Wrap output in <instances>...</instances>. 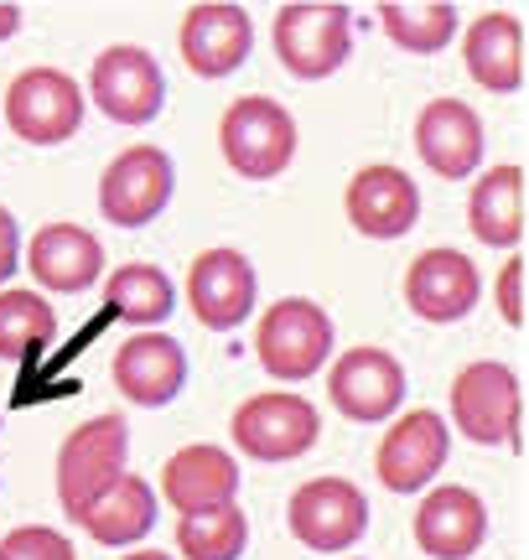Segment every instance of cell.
Here are the masks:
<instances>
[{
	"label": "cell",
	"instance_id": "cell-1",
	"mask_svg": "<svg viewBox=\"0 0 529 560\" xmlns=\"http://www.w3.org/2000/svg\"><path fill=\"white\" fill-rule=\"evenodd\" d=\"M451 420L478 446H519L525 431V389L509 363L478 359L451 380Z\"/></svg>",
	"mask_w": 529,
	"mask_h": 560
},
{
	"label": "cell",
	"instance_id": "cell-2",
	"mask_svg": "<svg viewBox=\"0 0 529 560\" xmlns=\"http://www.w3.org/2000/svg\"><path fill=\"white\" fill-rule=\"evenodd\" d=\"M255 353H260L264 374L285 384L311 380L327 359H332V317L317 301L285 296L255 327Z\"/></svg>",
	"mask_w": 529,
	"mask_h": 560
},
{
	"label": "cell",
	"instance_id": "cell-3",
	"mask_svg": "<svg viewBox=\"0 0 529 560\" xmlns=\"http://www.w3.org/2000/svg\"><path fill=\"white\" fill-rule=\"evenodd\" d=\"M219 145H224V161L249 182H270L281 177L291 156H296V120L291 109L264 94H249V100H234L219 120Z\"/></svg>",
	"mask_w": 529,
	"mask_h": 560
},
{
	"label": "cell",
	"instance_id": "cell-4",
	"mask_svg": "<svg viewBox=\"0 0 529 560\" xmlns=\"http://www.w3.org/2000/svg\"><path fill=\"white\" fill-rule=\"evenodd\" d=\"M353 52V11L322 5V0H296L275 11V58L296 79H332Z\"/></svg>",
	"mask_w": 529,
	"mask_h": 560
},
{
	"label": "cell",
	"instance_id": "cell-5",
	"mask_svg": "<svg viewBox=\"0 0 529 560\" xmlns=\"http://www.w3.org/2000/svg\"><path fill=\"white\" fill-rule=\"evenodd\" d=\"M125 452H130V431L125 416H94L83 420L58 452V499L68 509V520H79L104 488H115L125 478Z\"/></svg>",
	"mask_w": 529,
	"mask_h": 560
},
{
	"label": "cell",
	"instance_id": "cell-6",
	"mask_svg": "<svg viewBox=\"0 0 529 560\" xmlns=\"http://www.w3.org/2000/svg\"><path fill=\"white\" fill-rule=\"evenodd\" d=\"M234 446L245 452L249 462H291L306 457L317 436H322V416L317 405L302 400V395H249L239 410H234V425H228Z\"/></svg>",
	"mask_w": 529,
	"mask_h": 560
},
{
	"label": "cell",
	"instance_id": "cell-7",
	"mask_svg": "<svg viewBox=\"0 0 529 560\" xmlns=\"http://www.w3.org/2000/svg\"><path fill=\"white\" fill-rule=\"evenodd\" d=\"M5 125L26 145H62L83 125V89L62 68H26L5 89Z\"/></svg>",
	"mask_w": 529,
	"mask_h": 560
},
{
	"label": "cell",
	"instance_id": "cell-8",
	"mask_svg": "<svg viewBox=\"0 0 529 560\" xmlns=\"http://www.w3.org/2000/svg\"><path fill=\"white\" fill-rule=\"evenodd\" d=\"M172 187H177V172H172V156L162 145H130L104 166L99 213L115 229H145V223H156L166 213Z\"/></svg>",
	"mask_w": 529,
	"mask_h": 560
},
{
	"label": "cell",
	"instance_id": "cell-9",
	"mask_svg": "<svg viewBox=\"0 0 529 560\" xmlns=\"http://www.w3.org/2000/svg\"><path fill=\"white\" fill-rule=\"evenodd\" d=\"M89 100L99 104L104 120L115 125H151L166 104L162 62L145 47H104L89 68Z\"/></svg>",
	"mask_w": 529,
	"mask_h": 560
},
{
	"label": "cell",
	"instance_id": "cell-10",
	"mask_svg": "<svg viewBox=\"0 0 529 560\" xmlns=\"http://www.w3.org/2000/svg\"><path fill=\"white\" fill-rule=\"evenodd\" d=\"M291 535L317 550V556H332V550H348V545L364 540L368 529V499L364 488H353L348 478H311L291 493Z\"/></svg>",
	"mask_w": 529,
	"mask_h": 560
},
{
	"label": "cell",
	"instance_id": "cell-11",
	"mask_svg": "<svg viewBox=\"0 0 529 560\" xmlns=\"http://www.w3.org/2000/svg\"><path fill=\"white\" fill-rule=\"evenodd\" d=\"M255 291H260L255 265L239 249H208L187 270V306L208 332H234L239 322H249Z\"/></svg>",
	"mask_w": 529,
	"mask_h": 560
},
{
	"label": "cell",
	"instance_id": "cell-12",
	"mask_svg": "<svg viewBox=\"0 0 529 560\" xmlns=\"http://www.w3.org/2000/svg\"><path fill=\"white\" fill-rule=\"evenodd\" d=\"M447 452H451L447 420L436 416V410H410L379 441L374 472H379V482H385L389 493H415V488H426L447 467Z\"/></svg>",
	"mask_w": 529,
	"mask_h": 560
},
{
	"label": "cell",
	"instance_id": "cell-13",
	"mask_svg": "<svg viewBox=\"0 0 529 560\" xmlns=\"http://www.w3.org/2000/svg\"><path fill=\"white\" fill-rule=\"evenodd\" d=\"M183 62L198 73V79H228L239 62H249V47H255V26H249L245 5H228V0H208V5H192L183 16Z\"/></svg>",
	"mask_w": 529,
	"mask_h": 560
},
{
	"label": "cell",
	"instance_id": "cell-14",
	"mask_svg": "<svg viewBox=\"0 0 529 560\" xmlns=\"http://www.w3.org/2000/svg\"><path fill=\"white\" fill-rule=\"evenodd\" d=\"M327 395H332V405L348 420L374 425V420L400 410V400H405V369L385 348H353V353H343V359L332 363Z\"/></svg>",
	"mask_w": 529,
	"mask_h": 560
},
{
	"label": "cell",
	"instance_id": "cell-15",
	"mask_svg": "<svg viewBox=\"0 0 529 560\" xmlns=\"http://www.w3.org/2000/svg\"><path fill=\"white\" fill-rule=\"evenodd\" d=\"M343 208H348V223L364 240H400L421 219V187L400 166H364L348 182Z\"/></svg>",
	"mask_w": 529,
	"mask_h": 560
},
{
	"label": "cell",
	"instance_id": "cell-16",
	"mask_svg": "<svg viewBox=\"0 0 529 560\" xmlns=\"http://www.w3.org/2000/svg\"><path fill=\"white\" fill-rule=\"evenodd\" d=\"M478 296H483L478 265L468 255H457V249H426V255H415V265H410V276H405L410 312L421 322H436V327L462 322L478 306Z\"/></svg>",
	"mask_w": 529,
	"mask_h": 560
},
{
	"label": "cell",
	"instance_id": "cell-17",
	"mask_svg": "<svg viewBox=\"0 0 529 560\" xmlns=\"http://www.w3.org/2000/svg\"><path fill=\"white\" fill-rule=\"evenodd\" d=\"M115 374V389H120L130 405H145V410H162L183 395L187 384V353L177 338L166 332H141V338L120 342V353L109 363Z\"/></svg>",
	"mask_w": 529,
	"mask_h": 560
},
{
	"label": "cell",
	"instance_id": "cell-18",
	"mask_svg": "<svg viewBox=\"0 0 529 560\" xmlns=\"http://www.w3.org/2000/svg\"><path fill=\"white\" fill-rule=\"evenodd\" d=\"M489 540V509L472 488H431L421 509H415V545L431 560H468L478 556V545Z\"/></svg>",
	"mask_w": 529,
	"mask_h": 560
},
{
	"label": "cell",
	"instance_id": "cell-19",
	"mask_svg": "<svg viewBox=\"0 0 529 560\" xmlns=\"http://www.w3.org/2000/svg\"><path fill=\"white\" fill-rule=\"evenodd\" d=\"M415 151L436 177L462 182L483 161V125L462 100H431L415 120Z\"/></svg>",
	"mask_w": 529,
	"mask_h": 560
},
{
	"label": "cell",
	"instance_id": "cell-20",
	"mask_svg": "<svg viewBox=\"0 0 529 560\" xmlns=\"http://www.w3.org/2000/svg\"><path fill=\"white\" fill-rule=\"evenodd\" d=\"M26 270L37 276V285L58 291V296H79L89 291L104 270V244L79 229V223H52L37 240L26 244Z\"/></svg>",
	"mask_w": 529,
	"mask_h": 560
},
{
	"label": "cell",
	"instance_id": "cell-21",
	"mask_svg": "<svg viewBox=\"0 0 529 560\" xmlns=\"http://www.w3.org/2000/svg\"><path fill=\"white\" fill-rule=\"evenodd\" d=\"M462 62L489 94L525 89V21L514 11H483L462 37Z\"/></svg>",
	"mask_w": 529,
	"mask_h": 560
},
{
	"label": "cell",
	"instance_id": "cell-22",
	"mask_svg": "<svg viewBox=\"0 0 529 560\" xmlns=\"http://www.w3.org/2000/svg\"><path fill=\"white\" fill-rule=\"evenodd\" d=\"M166 503L177 514H203V509H224L239 493V462L224 446H183L177 457H166L162 472Z\"/></svg>",
	"mask_w": 529,
	"mask_h": 560
},
{
	"label": "cell",
	"instance_id": "cell-23",
	"mask_svg": "<svg viewBox=\"0 0 529 560\" xmlns=\"http://www.w3.org/2000/svg\"><path fill=\"white\" fill-rule=\"evenodd\" d=\"M468 229L489 249H514L525 240V166H493L468 198Z\"/></svg>",
	"mask_w": 529,
	"mask_h": 560
},
{
	"label": "cell",
	"instance_id": "cell-24",
	"mask_svg": "<svg viewBox=\"0 0 529 560\" xmlns=\"http://www.w3.org/2000/svg\"><path fill=\"white\" fill-rule=\"evenodd\" d=\"M79 524L99 545H136L141 535H151V524H156V488L145 478H130V472H125L115 488H104L99 499L83 509Z\"/></svg>",
	"mask_w": 529,
	"mask_h": 560
},
{
	"label": "cell",
	"instance_id": "cell-25",
	"mask_svg": "<svg viewBox=\"0 0 529 560\" xmlns=\"http://www.w3.org/2000/svg\"><path fill=\"white\" fill-rule=\"evenodd\" d=\"M379 26H385V37L395 47H405V52H442L451 37H457V5L447 0H385L379 5Z\"/></svg>",
	"mask_w": 529,
	"mask_h": 560
},
{
	"label": "cell",
	"instance_id": "cell-26",
	"mask_svg": "<svg viewBox=\"0 0 529 560\" xmlns=\"http://www.w3.org/2000/svg\"><path fill=\"white\" fill-rule=\"evenodd\" d=\"M104 306L120 322H136V327H151V322H166L172 306H177V291L172 280L156 270V265H125L104 280Z\"/></svg>",
	"mask_w": 529,
	"mask_h": 560
},
{
	"label": "cell",
	"instance_id": "cell-27",
	"mask_svg": "<svg viewBox=\"0 0 529 560\" xmlns=\"http://www.w3.org/2000/svg\"><path fill=\"white\" fill-rule=\"evenodd\" d=\"M245 545H249V520L239 503L203 509V514H183V524H177V550H183V560H239Z\"/></svg>",
	"mask_w": 529,
	"mask_h": 560
},
{
	"label": "cell",
	"instance_id": "cell-28",
	"mask_svg": "<svg viewBox=\"0 0 529 560\" xmlns=\"http://www.w3.org/2000/svg\"><path fill=\"white\" fill-rule=\"evenodd\" d=\"M58 338V312L37 291H0V359H32Z\"/></svg>",
	"mask_w": 529,
	"mask_h": 560
},
{
	"label": "cell",
	"instance_id": "cell-29",
	"mask_svg": "<svg viewBox=\"0 0 529 560\" xmlns=\"http://www.w3.org/2000/svg\"><path fill=\"white\" fill-rule=\"evenodd\" d=\"M0 556L5 560H73V545L58 529H42V524H26V529H11L0 540Z\"/></svg>",
	"mask_w": 529,
	"mask_h": 560
},
{
	"label": "cell",
	"instance_id": "cell-30",
	"mask_svg": "<svg viewBox=\"0 0 529 560\" xmlns=\"http://www.w3.org/2000/svg\"><path fill=\"white\" fill-rule=\"evenodd\" d=\"M525 260H509L498 270V312L509 327H525Z\"/></svg>",
	"mask_w": 529,
	"mask_h": 560
},
{
	"label": "cell",
	"instance_id": "cell-31",
	"mask_svg": "<svg viewBox=\"0 0 529 560\" xmlns=\"http://www.w3.org/2000/svg\"><path fill=\"white\" fill-rule=\"evenodd\" d=\"M21 265V229L11 219V208H0V280H11Z\"/></svg>",
	"mask_w": 529,
	"mask_h": 560
},
{
	"label": "cell",
	"instance_id": "cell-32",
	"mask_svg": "<svg viewBox=\"0 0 529 560\" xmlns=\"http://www.w3.org/2000/svg\"><path fill=\"white\" fill-rule=\"evenodd\" d=\"M21 32V5H0V42Z\"/></svg>",
	"mask_w": 529,
	"mask_h": 560
},
{
	"label": "cell",
	"instance_id": "cell-33",
	"mask_svg": "<svg viewBox=\"0 0 529 560\" xmlns=\"http://www.w3.org/2000/svg\"><path fill=\"white\" fill-rule=\"evenodd\" d=\"M125 560H166L162 550H141V556H125Z\"/></svg>",
	"mask_w": 529,
	"mask_h": 560
},
{
	"label": "cell",
	"instance_id": "cell-34",
	"mask_svg": "<svg viewBox=\"0 0 529 560\" xmlns=\"http://www.w3.org/2000/svg\"><path fill=\"white\" fill-rule=\"evenodd\" d=\"M0 560H5V556H0Z\"/></svg>",
	"mask_w": 529,
	"mask_h": 560
}]
</instances>
